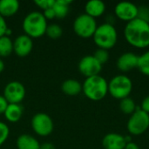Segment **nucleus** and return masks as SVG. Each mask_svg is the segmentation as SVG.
<instances>
[{"mask_svg":"<svg viewBox=\"0 0 149 149\" xmlns=\"http://www.w3.org/2000/svg\"><path fill=\"white\" fill-rule=\"evenodd\" d=\"M125 37L129 44L139 48L149 45V23L142 17H136L127 22Z\"/></svg>","mask_w":149,"mask_h":149,"instance_id":"1","label":"nucleus"},{"mask_svg":"<svg viewBox=\"0 0 149 149\" xmlns=\"http://www.w3.org/2000/svg\"><path fill=\"white\" fill-rule=\"evenodd\" d=\"M47 20L40 11H31L28 13L23 20V30L24 34L31 38H38L45 34Z\"/></svg>","mask_w":149,"mask_h":149,"instance_id":"2","label":"nucleus"},{"mask_svg":"<svg viewBox=\"0 0 149 149\" xmlns=\"http://www.w3.org/2000/svg\"><path fill=\"white\" fill-rule=\"evenodd\" d=\"M82 91L89 100H100L108 92V83L100 75L88 77L82 84Z\"/></svg>","mask_w":149,"mask_h":149,"instance_id":"3","label":"nucleus"},{"mask_svg":"<svg viewBox=\"0 0 149 149\" xmlns=\"http://www.w3.org/2000/svg\"><path fill=\"white\" fill-rule=\"evenodd\" d=\"M95 44L102 49H110L117 42V31L110 23H105L99 25L93 34Z\"/></svg>","mask_w":149,"mask_h":149,"instance_id":"4","label":"nucleus"},{"mask_svg":"<svg viewBox=\"0 0 149 149\" xmlns=\"http://www.w3.org/2000/svg\"><path fill=\"white\" fill-rule=\"evenodd\" d=\"M132 88V80L129 77L123 74L114 76L108 83V91L111 95L120 100L128 97Z\"/></svg>","mask_w":149,"mask_h":149,"instance_id":"5","label":"nucleus"},{"mask_svg":"<svg viewBox=\"0 0 149 149\" xmlns=\"http://www.w3.org/2000/svg\"><path fill=\"white\" fill-rule=\"evenodd\" d=\"M98 25L94 17L83 13L79 15L73 22V31L80 38L93 37Z\"/></svg>","mask_w":149,"mask_h":149,"instance_id":"6","label":"nucleus"},{"mask_svg":"<svg viewBox=\"0 0 149 149\" xmlns=\"http://www.w3.org/2000/svg\"><path fill=\"white\" fill-rule=\"evenodd\" d=\"M31 128L36 134L41 137L50 135L54 128L52 119L45 113H38L31 118Z\"/></svg>","mask_w":149,"mask_h":149,"instance_id":"7","label":"nucleus"},{"mask_svg":"<svg viewBox=\"0 0 149 149\" xmlns=\"http://www.w3.org/2000/svg\"><path fill=\"white\" fill-rule=\"evenodd\" d=\"M149 127V113L142 109H137L127 121L128 131L135 135L143 134Z\"/></svg>","mask_w":149,"mask_h":149,"instance_id":"8","label":"nucleus"},{"mask_svg":"<svg viewBox=\"0 0 149 149\" xmlns=\"http://www.w3.org/2000/svg\"><path fill=\"white\" fill-rule=\"evenodd\" d=\"M3 96L9 104H20L25 97V87L19 81H10L4 86Z\"/></svg>","mask_w":149,"mask_h":149,"instance_id":"9","label":"nucleus"},{"mask_svg":"<svg viewBox=\"0 0 149 149\" xmlns=\"http://www.w3.org/2000/svg\"><path fill=\"white\" fill-rule=\"evenodd\" d=\"M79 72L86 78L99 75L102 69V65L93 57V55L84 56L79 62Z\"/></svg>","mask_w":149,"mask_h":149,"instance_id":"10","label":"nucleus"},{"mask_svg":"<svg viewBox=\"0 0 149 149\" xmlns=\"http://www.w3.org/2000/svg\"><path fill=\"white\" fill-rule=\"evenodd\" d=\"M114 10L118 17L128 22L138 17L139 15L138 7L134 3L128 1H122L118 3Z\"/></svg>","mask_w":149,"mask_h":149,"instance_id":"11","label":"nucleus"},{"mask_svg":"<svg viewBox=\"0 0 149 149\" xmlns=\"http://www.w3.org/2000/svg\"><path fill=\"white\" fill-rule=\"evenodd\" d=\"M32 48V38L25 34L17 36L13 41V52L17 57L24 58L28 56L31 52Z\"/></svg>","mask_w":149,"mask_h":149,"instance_id":"12","label":"nucleus"},{"mask_svg":"<svg viewBox=\"0 0 149 149\" xmlns=\"http://www.w3.org/2000/svg\"><path fill=\"white\" fill-rule=\"evenodd\" d=\"M105 149H124L127 144L126 138L117 133H109L102 140Z\"/></svg>","mask_w":149,"mask_h":149,"instance_id":"13","label":"nucleus"},{"mask_svg":"<svg viewBox=\"0 0 149 149\" xmlns=\"http://www.w3.org/2000/svg\"><path fill=\"white\" fill-rule=\"evenodd\" d=\"M139 56L134 52H125L120 56L117 61L118 68L122 72H128L138 65Z\"/></svg>","mask_w":149,"mask_h":149,"instance_id":"14","label":"nucleus"},{"mask_svg":"<svg viewBox=\"0 0 149 149\" xmlns=\"http://www.w3.org/2000/svg\"><path fill=\"white\" fill-rule=\"evenodd\" d=\"M19 10V2L17 0H0V15L10 17L14 16Z\"/></svg>","mask_w":149,"mask_h":149,"instance_id":"15","label":"nucleus"},{"mask_svg":"<svg viewBox=\"0 0 149 149\" xmlns=\"http://www.w3.org/2000/svg\"><path fill=\"white\" fill-rule=\"evenodd\" d=\"M17 149H40V143L38 141L30 134H21L17 139Z\"/></svg>","mask_w":149,"mask_h":149,"instance_id":"16","label":"nucleus"},{"mask_svg":"<svg viewBox=\"0 0 149 149\" xmlns=\"http://www.w3.org/2000/svg\"><path fill=\"white\" fill-rule=\"evenodd\" d=\"M85 10L87 15L95 18L104 13L106 10V5L101 0H90L86 3Z\"/></svg>","mask_w":149,"mask_h":149,"instance_id":"17","label":"nucleus"},{"mask_svg":"<svg viewBox=\"0 0 149 149\" xmlns=\"http://www.w3.org/2000/svg\"><path fill=\"white\" fill-rule=\"evenodd\" d=\"M3 115L9 122L16 123L22 118L23 107L19 104H9Z\"/></svg>","mask_w":149,"mask_h":149,"instance_id":"18","label":"nucleus"},{"mask_svg":"<svg viewBox=\"0 0 149 149\" xmlns=\"http://www.w3.org/2000/svg\"><path fill=\"white\" fill-rule=\"evenodd\" d=\"M62 92L69 96H74L79 94L82 91V84L73 79L65 80L61 85Z\"/></svg>","mask_w":149,"mask_h":149,"instance_id":"19","label":"nucleus"},{"mask_svg":"<svg viewBox=\"0 0 149 149\" xmlns=\"http://www.w3.org/2000/svg\"><path fill=\"white\" fill-rule=\"evenodd\" d=\"M71 0H56L52 7L55 12V17L57 18L65 17L70 10L69 5L71 4Z\"/></svg>","mask_w":149,"mask_h":149,"instance_id":"20","label":"nucleus"},{"mask_svg":"<svg viewBox=\"0 0 149 149\" xmlns=\"http://www.w3.org/2000/svg\"><path fill=\"white\" fill-rule=\"evenodd\" d=\"M13 52V41L10 37L0 38V58L9 57Z\"/></svg>","mask_w":149,"mask_h":149,"instance_id":"21","label":"nucleus"},{"mask_svg":"<svg viewBox=\"0 0 149 149\" xmlns=\"http://www.w3.org/2000/svg\"><path fill=\"white\" fill-rule=\"evenodd\" d=\"M120 108L124 113L132 114L136 110V105H135L133 99H131L129 97H127V98H124V99L120 100Z\"/></svg>","mask_w":149,"mask_h":149,"instance_id":"22","label":"nucleus"},{"mask_svg":"<svg viewBox=\"0 0 149 149\" xmlns=\"http://www.w3.org/2000/svg\"><path fill=\"white\" fill-rule=\"evenodd\" d=\"M137 67L142 73L149 75V50L142 55L139 56Z\"/></svg>","mask_w":149,"mask_h":149,"instance_id":"23","label":"nucleus"},{"mask_svg":"<svg viewBox=\"0 0 149 149\" xmlns=\"http://www.w3.org/2000/svg\"><path fill=\"white\" fill-rule=\"evenodd\" d=\"M45 34L52 39H57L62 36L63 29L58 24H51L47 25Z\"/></svg>","mask_w":149,"mask_h":149,"instance_id":"24","label":"nucleus"},{"mask_svg":"<svg viewBox=\"0 0 149 149\" xmlns=\"http://www.w3.org/2000/svg\"><path fill=\"white\" fill-rule=\"evenodd\" d=\"M93 57H94L101 65H103V64H105V63L108 60V58H109V52H108V51L106 50V49L100 48V49H98V50L94 52Z\"/></svg>","mask_w":149,"mask_h":149,"instance_id":"25","label":"nucleus"},{"mask_svg":"<svg viewBox=\"0 0 149 149\" xmlns=\"http://www.w3.org/2000/svg\"><path fill=\"white\" fill-rule=\"evenodd\" d=\"M10 134V128L6 123L0 121V147L8 140Z\"/></svg>","mask_w":149,"mask_h":149,"instance_id":"26","label":"nucleus"},{"mask_svg":"<svg viewBox=\"0 0 149 149\" xmlns=\"http://www.w3.org/2000/svg\"><path fill=\"white\" fill-rule=\"evenodd\" d=\"M34 3L44 11L47 9L52 8L55 3V0H38L34 1Z\"/></svg>","mask_w":149,"mask_h":149,"instance_id":"27","label":"nucleus"},{"mask_svg":"<svg viewBox=\"0 0 149 149\" xmlns=\"http://www.w3.org/2000/svg\"><path fill=\"white\" fill-rule=\"evenodd\" d=\"M7 29H8V25L5 21V18L0 15V38L5 35Z\"/></svg>","mask_w":149,"mask_h":149,"instance_id":"28","label":"nucleus"},{"mask_svg":"<svg viewBox=\"0 0 149 149\" xmlns=\"http://www.w3.org/2000/svg\"><path fill=\"white\" fill-rule=\"evenodd\" d=\"M42 13H43V15H44V17H45L46 20H48V19L51 20V19H53V18L56 17H55V12H54V10H53L52 8L47 9V10H44Z\"/></svg>","mask_w":149,"mask_h":149,"instance_id":"29","label":"nucleus"},{"mask_svg":"<svg viewBox=\"0 0 149 149\" xmlns=\"http://www.w3.org/2000/svg\"><path fill=\"white\" fill-rule=\"evenodd\" d=\"M8 105H9V103L4 99V97L3 95H0V114H3L4 113Z\"/></svg>","mask_w":149,"mask_h":149,"instance_id":"30","label":"nucleus"},{"mask_svg":"<svg viewBox=\"0 0 149 149\" xmlns=\"http://www.w3.org/2000/svg\"><path fill=\"white\" fill-rule=\"evenodd\" d=\"M141 109L149 113V96H147L141 102Z\"/></svg>","mask_w":149,"mask_h":149,"instance_id":"31","label":"nucleus"},{"mask_svg":"<svg viewBox=\"0 0 149 149\" xmlns=\"http://www.w3.org/2000/svg\"><path fill=\"white\" fill-rule=\"evenodd\" d=\"M40 149H56V147L51 142H45L40 144Z\"/></svg>","mask_w":149,"mask_h":149,"instance_id":"32","label":"nucleus"},{"mask_svg":"<svg viewBox=\"0 0 149 149\" xmlns=\"http://www.w3.org/2000/svg\"><path fill=\"white\" fill-rule=\"evenodd\" d=\"M124 149H140L139 146L134 142H127Z\"/></svg>","mask_w":149,"mask_h":149,"instance_id":"33","label":"nucleus"},{"mask_svg":"<svg viewBox=\"0 0 149 149\" xmlns=\"http://www.w3.org/2000/svg\"><path fill=\"white\" fill-rule=\"evenodd\" d=\"M4 67H5V65H4V63H3V59L0 58V73L4 70Z\"/></svg>","mask_w":149,"mask_h":149,"instance_id":"34","label":"nucleus"}]
</instances>
